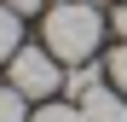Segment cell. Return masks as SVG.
Listing matches in <instances>:
<instances>
[{
  "label": "cell",
  "mask_w": 127,
  "mask_h": 122,
  "mask_svg": "<svg viewBox=\"0 0 127 122\" xmlns=\"http://www.w3.org/2000/svg\"><path fill=\"white\" fill-rule=\"evenodd\" d=\"M104 41V17L87 0H58L46 6V23H40V47H46L58 64H87Z\"/></svg>",
  "instance_id": "obj_1"
},
{
  "label": "cell",
  "mask_w": 127,
  "mask_h": 122,
  "mask_svg": "<svg viewBox=\"0 0 127 122\" xmlns=\"http://www.w3.org/2000/svg\"><path fill=\"white\" fill-rule=\"evenodd\" d=\"M12 87L23 93V99H46L64 87V70H58V58L46 52V47H17V58H12Z\"/></svg>",
  "instance_id": "obj_2"
},
{
  "label": "cell",
  "mask_w": 127,
  "mask_h": 122,
  "mask_svg": "<svg viewBox=\"0 0 127 122\" xmlns=\"http://www.w3.org/2000/svg\"><path fill=\"white\" fill-rule=\"evenodd\" d=\"M81 116L87 122H127V93L110 87V81H98V87L81 99Z\"/></svg>",
  "instance_id": "obj_3"
},
{
  "label": "cell",
  "mask_w": 127,
  "mask_h": 122,
  "mask_svg": "<svg viewBox=\"0 0 127 122\" xmlns=\"http://www.w3.org/2000/svg\"><path fill=\"white\" fill-rule=\"evenodd\" d=\"M23 12H12L6 0H0V64H12L17 58V47H23V23H17Z\"/></svg>",
  "instance_id": "obj_4"
},
{
  "label": "cell",
  "mask_w": 127,
  "mask_h": 122,
  "mask_svg": "<svg viewBox=\"0 0 127 122\" xmlns=\"http://www.w3.org/2000/svg\"><path fill=\"white\" fill-rule=\"evenodd\" d=\"M98 81H104V76H98V70H93V64H75V70H69V76H64V87H69V93H75V105H81V99H87V93H93V87H98Z\"/></svg>",
  "instance_id": "obj_5"
},
{
  "label": "cell",
  "mask_w": 127,
  "mask_h": 122,
  "mask_svg": "<svg viewBox=\"0 0 127 122\" xmlns=\"http://www.w3.org/2000/svg\"><path fill=\"white\" fill-rule=\"evenodd\" d=\"M23 105H29V99L6 81V87H0V122H29V111H23Z\"/></svg>",
  "instance_id": "obj_6"
},
{
  "label": "cell",
  "mask_w": 127,
  "mask_h": 122,
  "mask_svg": "<svg viewBox=\"0 0 127 122\" xmlns=\"http://www.w3.org/2000/svg\"><path fill=\"white\" fill-rule=\"evenodd\" d=\"M29 122H87V116H81V105H58V99H46Z\"/></svg>",
  "instance_id": "obj_7"
},
{
  "label": "cell",
  "mask_w": 127,
  "mask_h": 122,
  "mask_svg": "<svg viewBox=\"0 0 127 122\" xmlns=\"http://www.w3.org/2000/svg\"><path fill=\"white\" fill-rule=\"evenodd\" d=\"M104 70H110V87H121V93H127V41L110 52V64H104Z\"/></svg>",
  "instance_id": "obj_8"
},
{
  "label": "cell",
  "mask_w": 127,
  "mask_h": 122,
  "mask_svg": "<svg viewBox=\"0 0 127 122\" xmlns=\"http://www.w3.org/2000/svg\"><path fill=\"white\" fill-rule=\"evenodd\" d=\"M110 23H116V35L127 41V0H116V17H110Z\"/></svg>",
  "instance_id": "obj_9"
}]
</instances>
